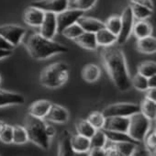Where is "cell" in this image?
Masks as SVG:
<instances>
[{
	"instance_id": "47",
	"label": "cell",
	"mask_w": 156,
	"mask_h": 156,
	"mask_svg": "<svg viewBox=\"0 0 156 156\" xmlns=\"http://www.w3.org/2000/svg\"><path fill=\"white\" fill-rule=\"evenodd\" d=\"M147 83H148V88H155L156 87V77L155 75L147 78Z\"/></svg>"
},
{
	"instance_id": "38",
	"label": "cell",
	"mask_w": 156,
	"mask_h": 156,
	"mask_svg": "<svg viewBox=\"0 0 156 156\" xmlns=\"http://www.w3.org/2000/svg\"><path fill=\"white\" fill-rule=\"evenodd\" d=\"M83 32H85V31L82 30V28L77 23H74V24L69 26L68 28H66L61 34H62L67 39L74 41L76 38L79 37Z\"/></svg>"
},
{
	"instance_id": "2",
	"label": "cell",
	"mask_w": 156,
	"mask_h": 156,
	"mask_svg": "<svg viewBox=\"0 0 156 156\" xmlns=\"http://www.w3.org/2000/svg\"><path fill=\"white\" fill-rule=\"evenodd\" d=\"M25 47L30 57L35 60H45L53 55L65 53L69 49L52 40L42 37L40 33H32L25 41Z\"/></svg>"
},
{
	"instance_id": "6",
	"label": "cell",
	"mask_w": 156,
	"mask_h": 156,
	"mask_svg": "<svg viewBox=\"0 0 156 156\" xmlns=\"http://www.w3.org/2000/svg\"><path fill=\"white\" fill-rule=\"evenodd\" d=\"M140 110V105L135 103H116L109 105L103 111L105 118L110 117H123L129 118L130 116L139 113Z\"/></svg>"
},
{
	"instance_id": "4",
	"label": "cell",
	"mask_w": 156,
	"mask_h": 156,
	"mask_svg": "<svg viewBox=\"0 0 156 156\" xmlns=\"http://www.w3.org/2000/svg\"><path fill=\"white\" fill-rule=\"evenodd\" d=\"M45 126L46 122L44 119L32 117L29 114L27 115L24 128L26 129L29 141H31L43 150H48L51 139L46 134Z\"/></svg>"
},
{
	"instance_id": "18",
	"label": "cell",
	"mask_w": 156,
	"mask_h": 156,
	"mask_svg": "<svg viewBox=\"0 0 156 156\" xmlns=\"http://www.w3.org/2000/svg\"><path fill=\"white\" fill-rule=\"evenodd\" d=\"M71 133L64 129L61 132L59 137V146H58V155L57 156H73V151L71 146Z\"/></svg>"
},
{
	"instance_id": "31",
	"label": "cell",
	"mask_w": 156,
	"mask_h": 156,
	"mask_svg": "<svg viewBox=\"0 0 156 156\" xmlns=\"http://www.w3.org/2000/svg\"><path fill=\"white\" fill-rule=\"evenodd\" d=\"M29 141L28 134L26 131V129L23 126L20 125H15L13 126V140L12 143L22 145Z\"/></svg>"
},
{
	"instance_id": "15",
	"label": "cell",
	"mask_w": 156,
	"mask_h": 156,
	"mask_svg": "<svg viewBox=\"0 0 156 156\" xmlns=\"http://www.w3.org/2000/svg\"><path fill=\"white\" fill-rule=\"evenodd\" d=\"M24 103L25 98L22 95L0 88V108L23 105Z\"/></svg>"
},
{
	"instance_id": "8",
	"label": "cell",
	"mask_w": 156,
	"mask_h": 156,
	"mask_svg": "<svg viewBox=\"0 0 156 156\" xmlns=\"http://www.w3.org/2000/svg\"><path fill=\"white\" fill-rule=\"evenodd\" d=\"M69 0H37L30 3L31 7L42 10L44 13L55 15L66 10L69 8Z\"/></svg>"
},
{
	"instance_id": "14",
	"label": "cell",
	"mask_w": 156,
	"mask_h": 156,
	"mask_svg": "<svg viewBox=\"0 0 156 156\" xmlns=\"http://www.w3.org/2000/svg\"><path fill=\"white\" fill-rule=\"evenodd\" d=\"M44 15H45V13L42 10L30 6L24 11L23 20L27 25H29L30 27L37 28L41 25L43 19H44Z\"/></svg>"
},
{
	"instance_id": "48",
	"label": "cell",
	"mask_w": 156,
	"mask_h": 156,
	"mask_svg": "<svg viewBox=\"0 0 156 156\" xmlns=\"http://www.w3.org/2000/svg\"><path fill=\"white\" fill-rule=\"evenodd\" d=\"M73 156H88L87 152H73Z\"/></svg>"
},
{
	"instance_id": "33",
	"label": "cell",
	"mask_w": 156,
	"mask_h": 156,
	"mask_svg": "<svg viewBox=\"0 0 156 156\" xmlns=\"http://www.w3.org/2000/svg\"><path fill=\"white\" fill-rule=\"evenodd\" d=\"M108 139L103 129H97L90 138L91 148H105L108 144Z\"/></svg>"
},
{
	"instance_id": "13",
	"label": "cell",
	"mask_w": 156,
	"mask_h": 156,
	"mask_svg": "<svg viewBox=\"0 0 156 156\" xmlns=\"http://www.w3.org/2000/svg\"><path fill=\"white\" fill-rule=\"evenodd\" d=\"M129 118L123 117H110L106 118L105 124L102 129L119 132H128Z\"/></svg>"
},
{
	"instance_id": "51",
	"label": "cell",
	"mask_w": 156,
	"mask_h": 156,
	"mask_svg": "<svg viewBox=\"0 0 156 156\" xmlns=\"http://www.w3.org/2000/svg\"><path fill=\"white\" fill-rule=\"evenodd\" d=\"M132 156H134V155H132Z\"/></svg>"
},
{
	"instance_id": "39",
	"label": "cell",
	"mask_w": 156,
	"mask_h": 156,
	"mask_svg": "<svg viewBox=\"0 0 156 156\" xmlns=\"http://www.w3.org/2000/svg\"><path fill=\"white\" fill-rule=\"evenodd\" d=\"M13 140V126L5 124L0 130V141L6 144L12 143Z\"/></svg>"
},
{
	"instance_id": "23",
	"label": "cell",
	"mask_w": 156,
	"mask_h": 156,
	"mask_svg": "<svg viewBox=\"0 0 156 156\" xmlns=\"http://www.w3.org/2000/svg\"><path fill=\"white\" fill-rule=\"evenodd\" d=\"M101 75L100 68L97 64H87L82 70V78L87 83L97 82Z\"/></svg>"
},
{
	"instance_id": "10",
	"label": "cell",
	"mask_w": 156,
	"mask_h": 156,
	"mask_svg": "<svg viewBox=\"0 0 156 156\" xmlns=\"http://www.w3.org/2000/svg\"><path fill=\"white\" fill-rule=\"evenodd\" d=\"M120 19L121 28L119 35L117 36V43L121 45L129 40L130 34L132 33V29L134 25V18L129 7H127L124 9L122 15L120 16Z\"/></svg>"
},
{
	"instance_id": "19",
	"label": "cell",
	"mask_w": 156,
	"mask_h": 156,
	"mask_svg": "<svg viewBox=\"0 0 156 156\" xmlns=\"http://www.w3.org/2000/svg\"><path fill=\"white\" fill-rule=\"evenodd\" d=\"M70 142L73 152H88L91 149L90 139L83 137L81 135H72Z\"/></svg>"
},
{
	"instance_id": "3",
	"label": "cell",
	"mask_w": 156,
	"mask_h": 156,
	"mask_svg": "<svg viewBox=\"0 0 156 156\" xmlns=\"http://www.w3.org/2000/svg\"><path fill=\"white\" fill-rule=\"evenodd\" d=\"M69 78V67L63 62H53L46 66L40 74L41 84L51 89L63 86Z\"/></svg>"
},
{
	"instance_id": "45",
	"label": "cell",
	"mask_w": 156,
	"mask_h": 156,
	"mask_svg": "<svg viewBox=\"0 0 156 156\" xmlns=\"http://www.w3.org/2000/svg\"><path fill=\"white\" fill-rule=\"evenodd\" d=\"M133 155L134 156H151L149 154V152L145 150V148L144 149L143 148H140L139 146H138V148H137V150H136V151L134 152Z\"/></svg>"
},
{
	"instance_id": "7",
	"label": "cell",
	"mask_w": 156,
	"mask_h": 156,
	"mask_svg": "<svg viewBox=\"0 0 156 156\" xmlns=\"http://www.w3.org/2000/svg\"><path fill=\"white\" fill-rule=\"evenodd\" d=\"M26 32L27 30L25 28L15 24H7L0 26V36L5 39L14 48L22 41L24 36L26 35Z\"/></svg>"
},
{
	"instance_id": "21",
	"label": "cell",
	"mask_w": 156,
	"mask_h": 156,
	"mask_svg": "<svg viewBox=\"0 0 156 156\" xmlns=\"http://www.w3.org/2000/svg\"><path fill=\"white\" fill-rule=\"evenodd\" d=\"M95 35H96L98 46H103L105 48V47L112 46L117 42V36L111 33L110 31H108L105 28L98 31Z\"/></svg>"
},
{
	"instance_id": "17",
	"label": "cell",
	"mask_w": 156,
	"mask_h": 156,
	"mask_svg": "<svg viewBox=\"0 0 156 156\" xmlns=\"http://www.w3.org/2000/svg\"><path fill=\"white\" fill-rule=\"evenodd\" d=\"M76 23L82 28V30L85 32H90L95 34L100 30L105 28V24L101 20L90 17H86V16H82L77 20Z\"/></svg>"
},
{
	"instance_id": "5",
	"label": "cell",
	"mask_w": 156,
	"mask_h": 156,
	"mask_svg": "<svg viewBox=\"0 0 156 156\" xmlns=\"http://www.w3.org/2000/svg\"><path fill=\"white\" fill-rule=\"evenodd\" d=\"M151 129V120L144 117L140 112L129 117L128 134L136 141H143L145 136Z\"/></svg>"
},
{
	"instance_id": "46",
	"label": "cell",
	"mask_w": 156,
	"mask_h": 156,
	"mask_svg": "<svg viewBox=\"0 0 156 156\" xmlns=\"http://www.w3.org/2000/svg\"><path fill=\"white\" fill-rule=\"evenodd\" d=\"M13 53V51H9V50H2L0 49V60L8 58L9 56H11Z\"/></svg>"
},
{
	"instance_id": "20",
	"label": "cell",
	"mask_w": 156,
	"mask_h": 156,
	"mask_svg": "<svg viewBox=\"0 0 156 156\" xmlns=\"http://www.w3.org/2000/svg\"><path fill=\"white\" fill-rule=\"evenodd\" d=\"M77 45L80 47L89 50V51H95L98 49V43L96 40V35L95 33H90V32H83L79 37L76 38L73 41Z\"/></svg>"
},
{
	"instance_id": "37",
	"label": "cell",
	"mask_w": 156,
	"mask_h": 156,
	"mask_svg": "<svg viewBox=\"0 0 156 156\" xmlns=\"http://www.w3.org/2000/svg\"><path fill=\"white\" fill-rule=\"evenodd\" d=\"M130 84L131 87H134L135 89L141 92H145L148 89L147 78L138 73L132 78H130Z\"/></svg>"
},
{
	"instance_id": "27",
	"label": "cell",
	"mask_w": 156,
	"mask_h": 156,
	"mask_svg": "<svg viewBox=\"0 0 156 156\" xmlns=\"http://www.w3.org/2000/svg\"><path fill=\"white\" fill-rule=\"evenodd\" d=\"M75 129H76V134L88 139H90L97 130L87 119L77 120L75 122Z\"/></svg>"
},
{
	"instance_id": "29",
	"label": "cell",
	"mask_w": 156,
	"mask_h": 156,
	"mask_svg": "<svg viewBox=\"0 0 156 156\" xmlns=\"http://www.w3.org/2000/svg\"><path fill=\"white\" fill-rule=\"evenodd\" d=\"M140 112L149 120H154L156 117V103L149 99H144L140 105Z\"/></svg>"
},
{
	"instance_id": "28",
	"label": "cell",
	"mask_w": 156,
	"mask_h": 156,
	"mask_svg": "<svg viewBox=\"0 0 156 156\" xmlns=\"http://www.w3.org/2000/svg\"><path fill=\"white\" fill-rule=\"evenodd\" d=\"M129 7L131 9L133 18L136 19L138 21L139 20H145L146 19L150 18L152 15V12H153V10L149 9L148 8L140 6L139 4H136V3H133V2H130Z\"/></svg>"
},
{
	"instance_id": "44",
	"label": "cell",
	"mask_w": 156,
	"mask_h": 156,
	"mask_svg": "<svg viewBox=\"0 0 156 156\" xmlns=\"http://www.w3.org/2000/svg\"><path fill=\"white\" fill-rule=\"evenodd\" d=\"M45 131H46L47 136L50 139L52 138L53 136H55V134H56V130H55L54 127L50 125V124H47V123H46V126H45Z\"/></svg>"
},
{
	"instance_id": "9",
	"label": "cell",
	"mask_w": 156,
	"mask_h": 156,
	"mask_svg": "<svg viewBox=\"0 0 156 156\" xmlns=\"http://www.w3.org/2000/svg\"><path fill=\"white\" fill-rule=\"evenodd\" d=\"M85 12L67 9L66 10L59 13L56 15V21H57V33H62L66 28L77 22L82 16H84Z\"/></svg>"
},
{
	"instance_id": "25",
	"label": "cell",
	"mask_w": 156,
	"mask_h": 156,
	"mask_svg": "<svg viewBox=\"0 0 156 156\" xmlns=\"http://www.w3.org/2000/svg\"><path fill=\"white\" fill-rule=\"evenodd\" d=\"M109 145H111L121 156H132L136 151L138 144L131 142H110L108 141Z\"/></svg>"
},
{
	"instance_id": "36",
	"label": "cell",
	"mask_w": 156,
	"mask_h": 156,
	"mask_svg": "<svg viewBox=\"0 0 156 156\" xmlns=\"http://www.w3.org/2000/svg\"><path fill=\"white\" fill-rule=\"evenodd\" d=\"M145 150L151 156H155V146H156V133L155 130H149L144 140Z\"/></svg>"
},
{
	"instance_id": "22",
	"label": "cell",
	"mask_w": 156,
	"mask_h": 156,
	"mask_svg": "<svg viewBox=\"0 0 156 156\" xmlns=\"http://www.w3.org/2000/svg\"><path fill=\"white\" fill-rule=\"evenodd\" d=\"M132 33L138 40L143 39V38L151 36L152 27L146 20H139L136 23H134L133 29H132Z\"/></svg>"
},
{
	"instance_id": "24",
	"label": "cell",
	"mask_w": 156,
	"mask_h": 156,
	"mask_svg": "<svg viewBox=\"0 0 156 156\" xmlns=\"http://www.w3.org/2000/svg\"><path fill=\"white\" fill-rule=\"evenodd\" d=\"M137 49L145 54H152L156 51V40L153 36H149L137 41Z\"/></svg>"
},
{
	"instance_id": "43",
	"label": "cell",
	"mask_w": 156,
	"mask_h": 156,
	"mask_svg": "<svg viewBox=\"0 0 156 156\" xmlns=\"http://www.w3.org/2000/svg\"><path fill=\"white\" fill-rule=\"evenodd\" d=\"M0 49L2 50H9V51H13L14 47L9 44L5 39H3L1 36H0Z\"/></svg>"
},
{
	"instance_id": "30",
	"label": "cell",
	"mask_w": 156,
	"mask_h": 156,
	"mask_svg": "<svg viewBox=\"0 0 156 156\" xmlns=\"http://www.w3.org/2000/svg\"><path fill=\"white\" fill-rule=\"evenodd\" d=\"M138 73L146 78H150L156 73V63L154 61H145L139 64Z\"/></svg>"
},
{
	"instance_id": "49",
	"label": "cell",
	"mask_w": 156,
	"mask_h": 156,
	"mask_svg": "<svg viewBox=\"0 0 156 156\" xmlns=\"http://www.w3.org/2000/svg\"><path fill=\"white\" fill-rule=\"evenodd\" d=\"M6 123L4 122V121H2V120H0V130H1V129L3 128V126L5 125Z\"/></svg>"
},
{
	"instance_id": "1",
	"label": "cell",
	"mask_w": 156,
	"mask_h": 156,
	"mask_svg": "<svg viewBox=\"0 0 156 156\" xmlns=\"http://www.w3.org/2000/svg\"><path fill=\"white\" fill-rule=\"evenodd\" d=\"M105 68L115 87L121 92L130 89V76L123 51L117 46L105 47L102 51Z\"/></svg>"
},
{
	"instance_id": "32",
	"label": "cell",
	"mask_w": 156,
	"mask_h": 156,
	"mask_svg": "<svg viewBox=\"0 0 156 156\" xmlns=\"http://www.w3.org/2000/svg\"><path fill=\"white\" fill-rule=\"evenodd\" d=\"M98 0H69V5L71 9H77L80 11H87L91 9L97 3Z\"/></svg>"
},
{
	"instance_id": "35",
	"label": "cell",
	"mask_w": 156,
	"mask_h": 156,
	"mask_svg": "<svg viewBox=\"0 0 156 156\" xmlns=\"http://www.w3.org/2000/svg\"><path fill=\"white\" fill-rule=\"evenodd\" d=\"M87 120L96 129H102L105 124L106 118L99 111H94L90 113L87 119Z\"/></svg>"
},
{
	"instance_id": "40",
	"label": "cell",
	"mask_w": 156,
	"mask_h": 156,
	"mask_svg": "<svg viewBox=\"0 0 156 156\" xmlns=\"http://www.w3.org/2000/svg\"><path fill=\"white\" fill-rule=\"evenodd\" d=\"M87 153L88 156H108L105 148H91Z\"/></svg>"
},
{
	"instance_id": "26",
	"label": "cell",
	"mask_w": 156,
	"mask_h": 156,
	"mask_svg": "<svg viewBox=\"0 0 156 156\" xmlns=\"http://www.w3.org/2000/svg\"><path fill=\"white\" fill-rule=\"evenodd\" d=\"M104 130V129H103ZM107 139L110 142H131L140 145V142L134 140L128 133L126 132H119V131H110V130H104Z\"/></svg>"
},
{
	"instance_id": "50",
	"label": "cell",
	"mask_w": 156,
	"mask_h": 156,
	"mask_svg": "<svg viewBox=\"0 0 156 156\" xmlns=\"http://www.w3.org/2000/svg\"><path fill=\"white\" fill-rule=\"evenodd\" d=\"M1 82H2V77H1V74H0V85H1Z\"/></svg>"
},
{
	"instance_id": "12",
	"label": "cell",
	"mask_w": 156,
	"mask_h": 156,
	"mask_svg": "<svg viewBox=\"0 0 156 156\" xmlns=\"http://www.w3.org/2000/svg\"><path fill=\"white\" fill-rule=\"evenodd\" d=\"M44 119L52 123L64 124L69 119V112L65 108L51 103L50 110Z\"/></svg>"
},
{
	"instance_id": "16",
	"label": "cell",
	"mask_w": 156,
	"mask_h": 156,
	"mask_svg": "<svg viewBox=\"0 0 156 156\" xmlns=\"http://www.w3.org/2000/svg\"><path fill=\"white\" fill-rule=\"evenodd\" d=\"M51 105V102H50L49 100H46V99L37 100L30 106L28 114L32 117L44 119L50 110Z\"/></svg>"
},
{
	"instance_id": "41",
	"label": "cell",
	"mask_w": 156,
	"mask_h": 156,
	"mask_svg": "<svg viewBox=\"0 0 156 156\" xmlns=\"http://www.w3.org/2000/svg\"><path fill=\"white\" fill-rule=\"evenodd\" d=\"M130 2L139 4L140 6L148 8L149 9L153 10V2H152V0H130Z\"/></svg>"
},
{
	"instance_id": "34",
	"label": "cell",
	"mask_w": 156,
	"mask_h": 156,
	"mask_svg": "<svg viewBox=\"0 0 156 156\" xmlns=\"http://www.w3.org/2000/svg\"><path fill=\"white\" fill-rule=\"evenodd\" d=\"M105 24V29H107L108 31L113 33L114 35L118 36L120 28H121V19L120 16H111L107 20V21L104 23Z\"/></svg>"
},
{
	"instance_id": "11",
	"label": "cell",
	"mask_w": 156,
	"mask_h": 156,
	"mask_svg": "<svg viewBox=\"0 0 156 156\" xmlns=\"http://www.w3.org/2000/svg\"><path fill=\"white\" fill-rule=\"evenodd\" d=\"M57 33L56 15L53 13H45L43 21L40 26V34L49 40H52Z\"/></svg>"
},
{
	"instance_id": "42",
	"label": "cell",
	"mask_w": 156,
	"mask_h": 156,
	"mask_svg": "<svg viewBox=\"0 0 156 156\" xmlns=\"http://www.w3.org/2000/svg\"><path fill=\"white\" fill-rule=\"evenodd\" d=\"M145 99H149L156 102V89L155 88H148L145 91Z\"/></svg>"
}]
</instances>
